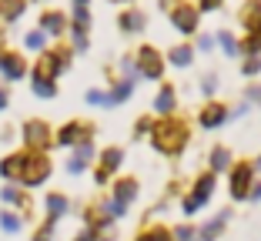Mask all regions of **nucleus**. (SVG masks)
<instances>
[{
    "label": "nucleus",
    "mask_w": 261,
    "mask_h": 241,
    "mask_svg": "<svg viewBox=\"0 0 261 241\" xmlns=\"http://www.w3.org/2000/svg\"><path fill=\"white\" fill-rule=\"evenodd\" d=\"M151 141H154V148L161 151V154H177V151L185 148L188 131H185L181 121H161V124L151 127Z\"/></svg>",
    "instance_id": "obj_1"
},
{
    "label": "nucleus",
    "mask_w": 261,
    "mask_h": 241,
    "mask_svg": "<svg viewBox=\"0 0 261 241\" xmlns=\"http://www.w3.org/2000/svg\"><path fill=\"white\" fill-rule=\"evenodd\" d=\"M50 178V161L37 151H27V164H23V174H20V184L23 188H37Z\"/></svg>",
    "instance_id": "obj_2"
},
{
    "label": "nucleus",
    "mask_w": 261,
    "mask_h": 241,
    "mask_svg": "<svg viewBox=\"0 0 261 241\" xmlns=\"http://www.w3.org/2000/svg\"><path fill=\"white\" fill-rule=\"evenodd\" d=\"M23 141H27V151L44 154V148H50V127L44 121H27L23 124Z\"/></svg>",
    "instance_id": "obj_3"
},
{
    "label": "nucleus",
    "mask_w": 261,
    "mask_h": 241,
    "mask_svg": "<svg viewBox=\"0 0 261 241\" xmlns=\"http://www.w3.org/2000/svg\"><path fill=\"white\" fill-rule=\"evenodd\" d=\"M211 191H215V174H204V178L194 184V195L185 201V215H194V211L201 208V204L211 201Z\"/></svg>",
    "instance_id": "obj_4"
},
{
    "label": "nucleus",
    "mask_w": 261,
    "mask_h": 241,
    "mask_svg": "<svg viewBox=\"0 0 261 241\" xmlns=\"http://www.w3.org/2000/svg\"><path fill=\"white\" fill-rule=\"evenodd\" d=\"M84 141H91V127L81 124V121L64 124L61 134H57V144H64V148H77V144H84Z\"/></svg>",
    "instance_id": "obj_5"
},
{
    "label": "nucleus",
    "mask_w": 261,
    "mask_h": 241,
    "mask_svg": "<svg viewBox=\"0 0 261 241\" xmlns=\"http://www.w3.org/2000/svg\"><path fill=\"white\" fill-rule=\"evenodd\" d=\"M251 174H254V168L251 164H238L234 171H231V195L238 198H248V191H251Z\"/></svg>",
    "instance_id": "obj_6"
},
{
    "label": "nucleus",
    "mask_w": 261,
    "mask_h": 241,
    "mask_svg": "<svg viewBox=\"0 0 261 241\" xmlns=\"http://www.w3.org/2000/svg\"><path fill=\"white\" fill-rule=\"evenodd\" d=\"M138 61H141V74H144V77L158 81L164 74V61H161V54H158L154 47H144V50L138 54Z\"/></svg>",
    "instance_id": "obj_7"
},
{
    "label": "nucleus",
    "mask_w": 261,
    "mask_h": 241,
    "mask_svg": "<svg viewBox=\"0 0 261 241\" xmlns=\"http://www.w3.org/2000/svg\"><path fill=\"white\" fill-rule=\"evenodd\" d=\"M171 20H174V27H177L181 34H194V27H198V7L177 4V7L171 10Z\"/></svg>",
    "instance_id": "obj_8"
},
{
    "label": "nucleus",
    "mask_w": 261,
    "mask_h": 241,
    "mask_svg": "<svg viewBox=\"0 0 261 241\" xmlns=\"http://www.w3.org/2000/svg\"><path fill=\"white\" fill-rule=\"evenodd\" d=\"M23 164H27V151H17V154H7L0 161V178L7 181H20L23 174Z\"/></svg>",
    "instance_id": "obj_9"
},
{
    "label": "nucleus",
    "mask_w": 261,
    "mask_h": 241,
    "mask_svg": "<svg viewBox=\"0 0 261 241\" xmlns=\"http://www.w3.org/2000/svg\"><path fill=\"white\" fill-rule=\"evenodd\" d=\"M121 161H124V154H121V148H108L104 154H100V171H97V184H104V181L111 178V174L121 168Z\"/></svg>",
    "instance_id": "obj_10"
},
{
    "label": "nucleus",
    "mask_w": 261,
    "mask_h": 241,
    "mask_svg": "<svg viewBox=\"0 0 261 241\" xmlns=\"http://www.w3.org/2000/svg\"><path fill=\"white\" fill-rule=\"evenodd\" d=\"M0 74H4L7 81H20L23 74H27V64H23L17 54H0Z\"/></svg>",
    "instance_id": "obj_11"
},
{
    "label": "nucleus",
    "mask_w": 261,
    "mask_h": 241,
    "mask_svg": "<svg viewBox=\"0 0 261 241\" xmlns=\"http://www.w3.org/2000/svg\"><path fill=\"white\" fill-rule=\"evenodd\" d=\"M64 64H67V61H64V54H47L44 61L37 64V70H34V77H47V81H54L57 74L64 70Z\"/></svg>",
    "instance_id": "obj_12"
},
{
    "label": "nucleus",
    "mask_w": 261,
    "mask_h": 241,
    "mask_svg": "<svg viewBox=\"0 0 261 241\" xmlns=\"http://www.w3.org/2000/svg\"><path fill=\"white\" fill-rule=\"evenodd\" d=\"M228 121V108H221V104H207L204 111H201V127H218V124H224Z\"/></svg>",
    "instance_id": "obj_13"
},
{
    "label": "nucleus",
    "mask_w": 261,
    "mask_h": 241,
    "mask_svg": "<svg viewBox=\"0 0 261 241\" xmlns=\"http://www.w3.org/2000/svg\"><path fill=\"white\" fill-rule=\"evenodd\" d=\"M134 198H138V181H134V178H124V181H117V188H114V201L127 208V204L134 201Z\"/></svg>",
    "instance_id": "obj_14"
},
{
    "label": "nucleus",
    "mask_w": 261,
    "mask_h": 241,
    "mask_svg": "<svg viewBox=\"0 0 261 241\" xmlns=\"http://www.w3.org/2000/svg\"><path fill=\"white\" fill-rule=\"evenodd\" d=\"M224 225H228V211H221L218 218H211V221H207V225L201 228V234H198V238H201V241H215L218 234H221V228H224Z\"/></svg>",
    "instance_id": "obj_15"
},
{
    "label": "nucleus",
    "mask_w": 261,
    "mask_h": 241,
    "mask_svg": "<svg viewBox=\"0 0 261 241\" xmlns=\"http://www.w3.org/2000/svg\"><path fill=\"white\" fill-rule=\"evenodd\" d=\"M61 215H67V198L64 195H47V221H57Z\"/></svg>",
    "instance_id": "obj_16"
},
{
    "label": "nucleus",
    "mask_w": 261,
    "mask_h": 241,
    "mask_svg": "<svg viewBox=\"0 0 261 241\" xmlns=\"http://www.w3.org/2000/svg\"><path fill=\"white\" fill-rule=\"evenodd\" d=\"M0 201L4 204H17V208H31V201H27V195H23L20 188H4V191H0Z\"/></svg>",
    "instance_id": "obj_17"
},
{
    "label": "nucleus",
    "mask_w": 261,
    "mask_h": 241,
    "mask_svg": "<svg viewBox=\"0 0 261 241\" xmlns=\"http://www.w3.org/2000/svg\"><path fill=\"white\" fill-rule=\"evenodd\" d=\"M154 108H158V114H171V111H174V87H161Z\"/></svg>",
    "instance_id": "obj_18"
},
{
    "label": "nucleus",
    "mask_w": 261,
    "mask_h": 241,
    "mask_svg": "<svg viewBox=\"0 0 261 241\" xmlns=\"http://www.w3.org/2000/svg\"><path fill=\"white\" fill-rule=\"evenodd\" d=\"M141 27H144V14H138V10H130V14H124V17H121V31L138 34Z\"/></svg>",
    "instance_id": "obj_19"
},
{
    "label": "nucleus",
    "mask_w": 261,
    "mask_h": 241,
    "mask_svg": "<svg viewBox=\"0 0 261 241\" xmlns=\"http://www.w3.org/2000/svg\"><path fill=\"white\" fill-rule=\"evenodd\" d=\"M245 27L251 34H261V4H248V14H245Z\"/></svg>",
    "instance_id": "obj_20"
},
{
    "label": "nucleus",
    "mask_w": 261,
    "mask_h": 241,
    "mask_svg": "<svg viewBox=\"0 0 261 241\" xmlns=\"http://www.w3.org/2000/svg\"><path fill=\"white\" fill-rule=\"evenodd\" d=\"M0 228L7 234H17L20 231V215H14V211H0Z\"/></svg>",
    "instance_id": "obj_21"
},
{
    "label": "nucleus",
    "mask_w": 261,
    "mask_h": 241,
    "mask_svg": "<svg viewBox=\"0 0 261 241\" xmlns=\"http://www.w3.org/2000/svg\"><path fill=\"white\" fill-rule=\"evenodd\" d=\"M191 57H194L191 47H174V50H171V64H174V67H188Z\"/></svg>",
    "instance_id": "obj_22"
},
{
    "label": "nucleus",
    "mask_w": 261,
    "mask_h": 241,
    "mask_svg": "<svg viewBox=\"0 0 261 241\" xmlns=\"http://www.w3.org/2000/svg\"><path fill=\"white\" fill-rule=\"evenodd\" d=\"M34 94L37 97H54L57 87H54V81H47V77H34Z\"/></svg>",
    "instance_id": "obj_23"
},
{
    "label": "nucleus",
    "mask_w": 261,
    "mask_h": 241,
    "mask_svg": "<svg viewBox=\"0 0 261 241\" xmlns=\"http://www.w3.org/2000/svg\"><path fill=\"white\" fill-rule=\"evenodd\" d=\"M40 27H44L47 34H61V31H64V17H61V14H44Z\"/></svg>",
    "instance_id": "obj_24"
},
{
    "label": "nucleus",
    "mask_w": 261,
    "mask_h": 241,
    "mask_svg": "<svg viewBox=\"0 0 261 241\" xmlns=\"http://www.w3.org/2000/svg\"><path fill=\"white\" fill-rule=\"evenodd\" d=\"M20 10H23V0H0V14L7 17V20L20 17Z\"/></svg>",
    "instance_id": "obj_25"
},
{
    "label": "nucleus",
    "mask_w": 261,
    "mask_h": 241,
    "mask_svg": "<svg viewBox=\"0 0 261 241\" xmlns=\"http://www.w3.org/2000/svg\"><path fill=\"white\" fill-rule=\"evenodd\" d=\"M130 91H134V84H130V81H121V84L114 87V94H108V97H111V104L127 101V97H130Z\"/></svg>",
    "instance_id": "obj_26"
},
{
    "label": "nucleus",
    "mask_w": 261,
    "mask_h": 241,
    "mask_svg": "<svg viewBox=\"0 0 261 241\" xmlns=\"http://www.w3.org/2000/svg\"><path fill=\"white\" fill-rule=\"evenodd\" d=\"M228 161H231V154L224 148H215V151H211V168H215V171H224V168H228Z\"/></svg>",
    "instance_id": "obj_27"
},
{
    "label": "nucleus",
    "mask_w": 261,
    "mask_h": 241,
    "mask_svg": "<svg viewBox=\"0 0 261 241\" xmlns=\"http://www.w3.org/2000/svg\"><path fill=\"white\" fill-rule=\"evenodd\" d=\"M138 241H171V234L164 231V228H151V231H144Z\"/></svg>",
    "instance_id": "obj_28"
},
{
    "label": "nucleus",
    "mask_w": 261,
    "mask_h": 241,
    "mask_svg": "<svg viewBox=\"0 0 261 241\" xmlns=\"http://www.w3.org/2000/svg\"><path fill=\"white\" fill-rule=\"evenodd\" d=\"M87 104H104V108H111V97L104 91H87Z\"/></svg>",
    "instance_id": "obj_29"
},
{
    "label": "nucleus",
    "mask_w": 261,
    "mask_h": 241,
    "mask_svg": "<svg viewBox=\"0 0 261 241\" xmlns=\"http://www.w3.org/2000/svg\"><path fill=\"white\" fill-rule=\"evenodd\" d=\"M218 44L224 47V54H238V44H234V37H231V34H221V37H218Z\"/></svg>",
    "instance_id": "obj_30"
},
{
    "label": "nucleus",
    "mask_w": 261,
    "mask_h": 241,
    "mask_svg": "<svg viewBox=\"0 0 261 241\" xmlns=\"http://www.w3.org/2000/svg\"><path fill=\"white\" fill-rule=\"evenodd\" d=\"M50 234H54V221H47V225L34 234V241H50Z\"/></svg>",
    "instance_id": "obj_31"
},
{
    "label": "nucleus",
    "mask_w": 261,
    "mask_h": 241,
    "mask_svg": "<svg viewBox=\"0 0 261 241\" xmlns=\"http://www.w3.org/2000/svg\"><path fill=\"white\" fill-rule=\"evenodd\" d=\"M27 47H31V50H40V47H44V34H31V37H27Z\"/></svg>",
    "instance_id": "obj_32"
},
{
    "label": "nucleus",
    "mask_w": 261,
    "mask_h": 241,
    "mask_svg": "<svg viewBox=\"0 0 261 241\" xmlns=\"http://www.w3.org/2000/svg\"><path fill=\"white\" fill-rule=\"evenodd\" d=\"M174 238H177V241H194V231H191L188 225H181V228L174 231Z\"/></svg>",
    "instance_id": "obj_33"
},
{
    "label": "nucleus",
    "mask_w": 261,
    "mask_h": 241,
    "mask_svg": "<svg viewBox=\"0 0 261 241\" xmlns=\"http://www.w3.org/2000/svg\"><path fill=\"white\" fill-rule=\"evenodd\" d=\"M215 84H218V81H215V74H207V77L201 81V91H204V94H215Z\"/></svg>",
    "instance_id": "obj_34"
},
{
    "label": "nucleus",
    "mask_w": 261,
    "mask_h": 241,
    "mask_svg": "<svg viewBox=\"0 0 261 241\" xmlns=\"http://www.w3.org/2000/svg\"><path fill=\"white\" fill-rule=\"evenodd\" d=\"M74 241H97V231H94V228H84V231L77 234Z\"/></svg>",
    "instance_id": "obj_35"
},
{
    "label": "nucleus",
    "mask_w": 261,
    "mask_h": 241,
    "mask_svg": "<svg viewBox=\"0 0 261 241\" xmlns=\"http://www.w3.org/2000/svg\"><path fill=\"white\" fill-rule=\"evenodd\" d=\"M258 70H261V61H248L245 64V74H258Z\"/></svg>",
    "instance_id": "obj_36"
},
{
    "label": "nucleus",
    "mask_w": 261,
    "mask_h": 241,
    "mask_svg": "<svg viewBox=\"0 0 261 241\" xmlns=\"http://www.w3.org/2000/svg\"><path fill=\"white\" fill-rule=\"evenodd\" d=\"M218 4H221V0H201V10H215Z\"/></svg>",
    "instance_id": "obj_37"
},
{
    "label": "nucleus",
    "mask_w": 261,
    "mask_h": 241,
    "mask_svg": "<svg viewBox=\"0 0 261 241\" xmlns=\"http://www.w3.org/2000/svg\"><path fill=\"white\" fill-rule=\"evenodd\" d=\"M7 108V91H0V111Z\"/></svg>",
    "instance_id": "obj_38"
},
{
    "label": "nucleus",
    "mask_w": 261,
    "mask_h": 241,
    "mask_svg": "<svg viewBox=\"0 0 261 241\" xmlns=\"http://www.w3.org/2000/svg\"><path fill=\"white\" fill-rule=\"evenodd\" d=\"M258 171H261V161H258Z\"/></svg>",
    "instance_id": "obj_39"
}]
</instances>
